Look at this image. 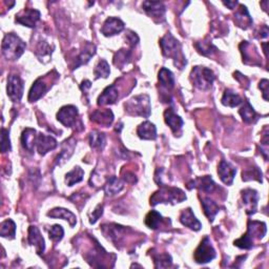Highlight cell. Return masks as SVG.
<instances>
[{"label":"cell","instance_id":"1","mask_svg":"<svg viewBox=\"0 0 269 269\" xmlns=\"http://www.w3.org/2000/svg\"><path fill=\"white\" fill-rule=\"evenodd\" d=\"M160 46L162 48L164 57L172 58L175 61V66L182 69L186 66V58L184 57L180 42L177 40L171 33H167L160 40Z\"/></svg>","mask_w":269,"mask_h":269},{"label":"cell","instance_id":"2","mask_svg":"<svg viewBox=\"0 0 269 269\" xmlns=\"http://www.w3.org/2000/svg\"><path fill=\"white\" fill-rule=\"evenodd\" d=\"M26 47L25 42L21 40L16 34H6L2 41V54L6 59L17 60L22 56Z\"/></svg>","mask_w":269,"mask_h":269},{"label":"cell","instance_id":"3","mask_svg":"<svg viewBox=\"0 0 269 269\" xmlns=\"http://www.w3.org/2000/svg\"><path fill=\"white\" fill-rule=\"evenodd\" d=\"M186 200V196L183 190L177 187H168L162 185V187L155 193L151 198V204L153 206L159 203H181Z\"/></svg>","mask_w":269,"mask_h":269},{"label":"cell","instance_id":"4","mask_svg":"<svg viewBox=\"0 0 269 269\" xmlns=\"http://www.w3.org/2000/svg\"><path fill=\"white\" fill-rule=\"evenodd\" d=\"M151 110L150 97L147 95L136 96L125 103L126 112L133 116H141L147 118L151 115Z\"/></svg>","mask_w":269,"mask_h":269},{"label":"cell","instance_id":"5","mask_svg":"<svg viewBox=\"0 0 269 269\" xmlns=\"http://www.w3.org/2000/svg\"><path fill=\"white\" fill-rule=\"evenodd\" d=\"M190 78H192V81L196 88L205 90L211 88L215 80V75L212 70L207 67H196L192 70Z\"/></svg>","mask_w":269,"mask_h":269},{"label":"cell","instance_id":"6","mask_svg":"<svg viewBox=\"0 0 269 269\" xmlns=\"http://www.w3.org/2000/svg\"><path fill=\"white\" fill-rule=\"evenodd\" d=\"M216 250L214 247H212L210 240L208 237H205L202 242L200 243L199 247L195 251V260L197 263L199 264H205L208 263V262L212 261L216 258Z\"/></svg>","mask_w":269,"mask_h":269},{"label":"cell","instance_id":"7","mask_svg":"<svg viewBox=\"0 0 269 269\" xmlns=\"http://www.w3.org/2000/svg\"><path fill=\"white\" fill-rule=\"evenodd\" d=\"M23 81L17 75H10L8 78L6 91L13 102H19L23 96Z\"/></svg>","mask_w":269,"mask_h":269},{"label":"cell","instance_id":"8","mask_svg":"<svg viewBox=\"0 0 269 269\" xmlns=\"http://www.w3.org/2000/svg\"><path fill=\"white\" fill-rule=\"evenodd\" d=\"M78 109L74 105H66L61 108L57 114V119L60 123L67 127H72L77 123Z\"/></svg>","mask_w":269,"mask_h":269},{"label":"cell","instance_id":"9","mask_svg":"<svg viewBox=\"0 0 269 269\" xmlns=\"http://www.w3.org/2000/svg\"><path fill=\"white\" fill-rule=\"evenodd\" d=\"M125 27V24L121 19L116 17H110L105 20L101 27V33L106 37H112L114 35L121 33Z\"/></svg>","mask_w":269,"mask_h":269},{"label":"cell","instance_id":"10","mask_svg":"<svg viewBox=\"0 0 269 269\" xmlns=\"http://www.w3.org/2000/svg\"><path fill=\"white\" fill-rule=\"evenodd\" d=\"M40 19V12L38 10L27 9L16 15V22L27 27H35Z\"/></svg>","mask_w":269,"mask_h":269},{"label":"cell","instance_id":"11","mask_svg":"<svg viewBox=\"0 0 269 269\" xmlns=\"http://www.w3.org/2000/svg\"><path fill=\"white\" fill-rule=\"evenodd\" d=\"M258 193L254 189L247 188L242 192V200L246 212L248 215H252L257 211L258 206Z\"/></svg>","mask_w":269,"mask_h":269},{"label":"cell","instance_id":"12","mask_svg":"<svg viewBox=\"0 0 269 269\" xmlns=\"http://www.w3.org/2000/svg\"><path fill=\"white\" fill-rule=\"evenodd\" d=\"M218 174L220 176V179L224 184H226V185H231L237 174V169L230 163H228V162L222 160L220 162V164H219Z\"/></svg>","mask_w":269,"mask_h":269},{"label":"cell","instance_id":"13","mask_svg":"<svg viewBox=\"0 0 269 269\" xmlns=\"http://www.w3.org/2000/svg\"><path fill=\"white\" fill-rule=\"evenodd\" d=\"M37 150L40 155L45 156L48 152L55 150L58 143L55 138L51 136H46L45 134H39L37 137Z\"/></svg>","mask_w":269,"mask_h":269},{"label":"cell","instance_id":"14","mask_svg":"<svg viewBox=\"0 0 269 269\" xmlns=\"http://www.w3.org/2000/svg\"><path fill=\"white\" fill-rule=\"evenodd\" d=\"M144 11L155 19H164L165 6L159 1H144L142 3Z\"/></svg>","mask_w":269,"mask_h":269},{"label":"cell","instance_id":"15","mask_svg":"<svg viewBox=\"0 0 269 269\" xmlns=\"http://www.w3.org/2000/svg\"><path fill=\"white\" fill-rule=\"evenodd\" d=\"M29 243L35 246L38 254L44 253L45 249V242L44 237L41 236L40 230L36 226H31L29 228Z\"/></svg>","mask_w":269,"mask_h":269},{"label":"cell","instance_id":"16","mask_svg":"<svg viewBox=\"0 0 269 269\" xmlns=\"http://www.w3.org/2000/svg\"><path fill=\"white\" fill-rule=\"evenodd\" d=\"M252 48H253V46L251 45H249L247 41H243L242 44H241L240 49L243 55V61L246 63V65H252V66L260 65V63L258 62L260 60L259 55H258L256 49H253V52H252Z\"/></svg>","mask_w":269,"mask_h":269},{"label":"cell","instance_id":"17","mask_svg":"<svg viewBox=\"0 0 269 269\" xmlns=\"http://www.w3.org/2000/svg\"><path fill=\"white\" fill-rule=\"evenodd\" d=\"M180 222L183 225L187 226V227H189L190 229L196 230V231L200 230L201 227H202V224L200 223V221L198 220V219L196 218V216L194 215L192 208H186V209H184L181 212Z\"/></svg>","mask_w":269,"mask_h":269},{"label":"cell","instance_id":"18","mask_svg":"<svg viewBox=\"0 0 269 269\" xmlns=\"http://www.w3.org/2000/svg\"><path fill=\"white\" fill-rule=\"evenodd\" d=\"M119 97V91L116 88L115 84H112V86L106 88L101 95L98 98V105H109V104H114Z\"/></svg>","mask_w":269,"mask_h":269},{"label":"cell","instance_id":"19","mask_svg":"<svg viewBox=\"0 0 269 269\" xmlns=\"http://www.w3.org/2000/svg\"><path fill=\"white\" fill-rule=\"evenodd\" d=\"M266 224L263 222L259 221H249L248 222V231L246 232V235L252 241L254 240H261L266 235Z\"/></svg>","mask_w":269,"mask_h":269},{"label":"cell","instance_id":"20","mask_svg":"<svg viewBox=\"0 0 269 269\" xmlns=\"http://www.w3.org/2000/svg\"><path fill=\"white\" fill-rule=\"evenodd\" d=\"M47 90H48V88H47V84L45 81V79L39 78V79H37L33 83V86L31 88V90L29 93V101L35 102V101L39 100V99L46 93Z\"/></svg>","mask_w":269,"mask_h":269},{"label":"cell","instance_id":"21","mask_svg":"<svg viewBox=\"0 0 269 269\" xmlns=\"http://www.w3.org/2000/svg\"><path fill=\"white\" fill-rule=\"evenodd\" d=\"M235 22L241 29H248L252 24V19L245 5H241L240 9L235 14Z\"/></svg>","mask_w":269,"mask_h":269},{"label":"cell","instance_id":"22","mask_svg":"<svg viewBox=\"0 0 269 269\" xmlns=\"http://www.w3.org/2000/svg\"><path fill=\"white\" fill-rule=\"evenodd\" d=\"M192 186H189L188 188L192 189V188H199L200 190H202V192L204 193H212L214 190L216 189V183L214 182V180L211 179L210 176H204L202 177V178L198 179V180H195V181H192Z\"/></svg>","mask_w":269,"mask_h":269},{"label":"cell","instance_id":"23","mask_svg":"<svg viewBox=\"0 0 269 269\" xmlns=\"http://www.w3.org/2000/svg\"><path fill=\"white\" fill-rule=\"evenodd\" d=\"M164 119L166 124L171 127L174 134L178 133L183 126V120L174 112L173 109H168L164 112Z\"/></svg>","mask_w":269,"mask_h":269},{"label":"cell","instance_id":"24","mask_svg":"<svg viewBox=\"0 0 269 269\" xmlns=\"http://www.w3.org/2000/svg\"><path fill=\"white\" fill-rule=\"evenodd\" d=\"M91 120L98 124L108 127L112 125V121H114V114H112V112L111 110L96 111L93 112V115H91Z\"/></svg>","mask_w":269,"mask_h":269},{"label":"cell","instance_id":"25","mask_svg":"<svg viewBox=\"0 0 269 269\" xmlns=\"http://www.w3.org/2000/svg\"><path fill=\"white\" fill-rule=\"evenodd\" d=\"M137 134L143 140H155L157 138V129L152 122L145 121L138 126Z\"/></svg>","mask_w":269,"mask_h":269},{"label":"cell","instance_id":"26","mask_svg":"<svg viewBox=\"0 0 269 269\" xmlns=\"http://www.w3.org/2000/svg\"><path fill=\"white\" fill-rule=\"evenodd\" d=\"M47 216L51 218H55V219H63V220H67L69 223V225L72 226V227L73 226H75L77 223L76 216L73 214L72 211H69L66 208H61V207L54 208L51 211L47 212Z\"/></svg>","mask_w":269,"mask_h":269},{"label":"cell","instance_id":"27","mask_svg":"<svg viewBox=\"0 0 269 269\" xmlns=\"http://www.w3.org/2000/svg\"><path fill=\"white\" fill-rule=\"evenodd\" d=\"M37 137L36 131L33 129H25L23 131L22 136H21V143H22L26 151H29L30 153L34 152L35 145L37 144Z\"/></svg>","mask_w":269,"mask_h":269},{"label":"cell","instance_id":"28","mask_svg":"<svg viewBox=\"0 0 269 269\" xmlns=\"http://www.w3.org/2000/svg\"><path fill=\"white\" fill-rule=\"evenodd\" d=\"M95 53H96V46L91 44H87L86 46H84V49H82L80 55L77 57L76 63L73 68L75 69L82 65H87V63L90 61V59L95 55Z\"/></svg>","mask_w":269,"mask_h":269},{"label":"cell","instance_id":"29","mask_svg":"<svg viewBox=\"0 0 269 269\" xmlns=\"http://www.w3.org/2000/svg\"><path fill=\"white\" fill-rule=\"evenodd\" d=\"M123 182L121 180H119L117 177L112 176L111 178L108 179L106 181L105 185H104V192L108 196H114L119 194L121 190L123 189Z\"/></svg>","mask_w":269,"mask_h":269},{"label":"cell","instance_id":"30","mask_svg":"<svg viewBox=\"0 0 269 269\" xmlns=\"http://www.w3.org/2000/svg\"><path fill=\"white\" fill-rule=\"evenodd\" d=\"M201 203H202L205 216L208 218V220L210 222H212L215 220V217L217 216L220 207H219V205L214 200H211L210 198H203Z\"/></svg>","mask_w":269,"mask_h":269},{"label":"cell","instance_id":"31","mask_svg":"<svg viewBox=\"0 0 269 269\" xmlns=\"http://www.w3.org/2000/svg\"><path fill=\"white\" fill-rule=\"evenodd\" d=\"M75 145H76V142L74 139H69V140L66 141L65 144H63V146H62L61 153L59 154L57 160H56V164L60 165L63 163V162L68 160L70 156H72L74 153Z\"/></svg>","mask_w":269,"mask_h":269},{"label":"cell","instance_id":"32","mask_svg":"<svg viewBox=\"0 0 269 269\" xmlns=\"http://www.w3.org/2000/svg\"><path fill=\"white\" fill-rule=\"evenodd\" d=\"M159 82L162 88H164L167 90H173L175 87V77L171 70L162 67L159 72Z\"/></svg>","mask_w":269,"mask_h":269},{"label":"cell","instance_id":"33","mask_svg":"<svg viewBox=\"0 0 269 269\" xmlns=\"http://www.w3.org/2000/svg\"><path fill=\"white\" fill-rule=\"evenodd\" d=\"M243 121L246 123H256L258 121V115L249 102H245L242 109L239 111Z\"/></svg>","mask_w":269,"mask_h":269},{"label":"cell","instance_id":"34","mask_svg":"<svg viewBox=\"0 0 269 269\" xmlns=\"http://www.w3.org/2000/svg\"><path fill=\"white\" fill-rule=\"evenodd\" d=\"M222 104L225 106H229V108H236L243 102V99L241 98L235 91L230 90H226L222 97Z\"/></svg>","mask_w":269,"mask_h":269},{"label":"cell","instance_id":"35","mask_svg":"<svg viewBox=\"0 0 269 269\" xmlns=\"http://www.w3.org/2000/svg\"><path fill=\"white\" fill-rule=\"evenodd\" d=\"M164 222V219L158 211L152 210L147 214L145 218V224L148 228L157 229L160 227V225Z\"/></svg>","mask_w":269,"mask_h":269},{"label":"cell","instance_id":"36","mask_svg":"<svg viewBox=\"0 0 269 269\" xmlns=\"http://www.w3.org/2000/svg\"><path fill=\"white\" fill-rule=\"evenodd\" d=\"M16 235V224L14 223L11 219H8L4 222L1 223V227H0V236L2 238L14 239Z\"/></svg>","mask_w":269,"mask_h":269},{"label":"cell","instance_id":"37","mask_svg":"<svg viewBox=\"0 0 269 269\" xmlns=\"http://www.w3.org/2000/svg\"><path fill=\"white\" fill-rule=\"evenodd\" d=\"M83 177H84L83 169L79 166H77L73 169V171H70L69 173L67 174L66 182L68 186H73L74 184L81 182L83 180Z\"/></svg>","mask_w":269,"mask_h":269},{"label":"cell","instance_id":"38","mask_svg":"<svg viewBox=\"0 0 269 269\" xmlns=\"http://www.w3.org/2000/svg\"><path fill=\"white\" fill-rule=\"evenodd\" d=\"M90 143L93 148H103L105 145V136L104 134L94 131L90 134Z\"/></svg>","mask_w":269,"mask_h":269},{"label":"cell","instance_id":"39","mask_svg":"<svg viewBox=\"0 0 269 269\" xmlns=\"http://www.w3.org/2000/svg\"><path fill=\"white\" fill-rule=\"evenodd\" d=\"M94 74L96 79L98 78H108L111 74V69H110V66L109 63L106 62L104 59L100 60L98 62V65L96 66L95 69H94Z\"/></svg>","mask_w":269,"mask_h":269},{"label":"cell","instance_id":"40","mask_svg":"<svg viewBox=\"0 0 269 269\" xmlns=\"http://www.w3.org/2000/svg\"><path fill=\"white\" fill-rule=\"evenodd\" d=\"M131 58V51H126V49H120L116 54L114 58V63L117 67H123Z\"/></svg>","mask_w":269,"mask_h":269},{"label":"cell","instance_id":"41","mask_svg":"<svg viewBox=\"0 0 269 269\" xmlns=\"http://www.w3.org/2000/svg\"><path fill=\"white\" fill-rule=\"evenodd\" d=\"M155 259V266L157 268H164L172 265V258L167 253H162L157 254V256L154 257Z\"/></svg>","mask_w":269,"mask_h":269},{"label":"cell","instance_id":"42","mask_svg":"<svg viewBox=\"0 0 269 269\" xmlns=\"http://www.w3.org/2000/svg\"><path fill=\"white\" fill-rule=\"evenodd\" d=\"M243 180L249 181V180H258L259 182H262V173L258 167L250 168L248 171L243 172Z\"/></svg>","mask_w":269,"mask_h":269},{"label":"cell","instance_id":"43","mask_svg":"<svg viewBox=\"0 0 269 269\" xmlns=\"http://www.w3.org/2000/svg\"><path fill=\"white\" fill-rule=\"evenodd\" d=\"M48 235L49 239L55 241V242H59V241L62 240L63 235H65V230H63L60 225H54L53 227L49 229Z\"/></svg>","mask_w":269,"mask_h":269},{"label":"cell","instance_id":"44","mask_svg":"<svg viewBox=\"0 0 269 269\" xmlns=\"http://www.w3.org/2000/svg\"><path fill=\"white\" fill-rule=\"evenodd\" d=\"M9 131L2 129L1 130V151L2 153H8L11 151V141L9 136Z\"/></svg>","mask_w":269,"mask_h":269},{"label":"cell","instance_id":"45","mask_svg":"<svg viewBox=\"0 0 269 269\" xmlns=\"http://www.w3.org/2000/svg\"><path fill=\"white\" fill-rule=\"evenodd\" d=\"M235 245L241 249H250L253 245V242L245 233L242 238H240L239 240L235 241Z\"/></svg>","mask_w":269,"mask_h":269},{"label":"cell","instance_id":"46","mask_svg":"<svg viewBox=\"0 0 269 269\" xmlns=\"http://www.w3.org/2000/svg\"><path fill=\"white\" fill-rule=\"evenodd\" d=\"M198 45H201V46H198V49H199V52L202 53L203 55L207 56V55H210L214 51H211V49H216V47L212 45L210 42H201V44H198Z\"/></svg>","mask_w":269,"mask_h":269},{"label":"cell","instance_id":"47","mask_svg":"<svg viewBox=\"0 0 269 269\" xmlns=\"http://www.w3.org/2000/svg\"><path fill=\"white\" fill-rule=\"evenodd\" d=\"M102 214H103V205L99 204L93 211V214H91V216L90 217V223L95 224L98 221V219L102 216Z\"/></svg>","mask_w":269,"mask_h":269},{"label":"cell","instance_id":"48","mask_svg":"<svg viewBox=\"0 0 269 269\" xmlns=\"http://www.w3.org/2000/svg\"><path fill=\"white\" fill-rule=\"evenodd\" d=\"M268 80L267 79H263L260 84H259V88L260 90H262V93H263V98L265 99V100L267 101L268 100V98H267V95H268Z\"/></svg>","mask_w":269,"mask_h":269},{"label":"cell","instance_id":"49","mask_svg":"<svg viewBox=\"0 0 269 269\" xmlns=\"http://www.w3.org/2000/svg\"><path fill=\"white\" fill-rule=\"evenodd\" d=\"M126 38H127V40H129V42H130L132 46L136 45L138 44V41H139V37L137 36V34L132 32V31H130L129 34L126 35Z\"/></svg>","mask_w":269,"mask_h":269},{"label":"cell","instance_id":"50","mask_svg":"<svg viewBox=\"0 0 269 269\" xmlns=\"http://www.w3.org/2000/svg\"><path fill=\"white\" fill-rule=\"evenodd\" d=\"M81 90H84V91H87L88 90V89H90V82L89 81V80H84L83 82H82V84H81Z\"/></svg>","mask_w":269,"mask_h":269},{"label":"cell","instance_id":"51","mask_svg":"<svg viewBox=\"0 0 269 269\" xmlns=\"http://www.w3.org/2000/svg\"><path fill=\"white\" fill-rule=\"evenodd\" d=\"M223 3H224L226 6H229V9H230V10H233V9L236 8V5L238 4V1H232V2H231V1H227V2H225V1H224Z\"/></svg>","mask_w":269,"mask_h":269}]
</instances>
